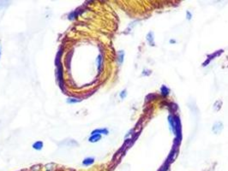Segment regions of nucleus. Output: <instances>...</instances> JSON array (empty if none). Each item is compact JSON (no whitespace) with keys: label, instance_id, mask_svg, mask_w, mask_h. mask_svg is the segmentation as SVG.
<instances>
[{"label":"nucleus","instance_id":"nucleus-1","mask_svg":"<svg viewBox=\"0 0 228 171\" xmlns=\"http://www.w3.org/2000/svg\"><path fill=\"white\" fill-rule=\"evenodd\" d=\"M222 129H223V124L220 122H215L214 124V126H213V132H214V133H216V134L220 133L221 131H222Z\"/></svg>","mask_w":228,"mask_h":171},{"label":"nucleus","instance_id":"nucleus-2","mask_svg":"<svg viewBox=\"0 0 228 171\" xmlns=\"http://www.w3.org/2000/svg\"><path fill=\"white\" fill-rule=\"evenodd\" d=\"M146 39H147V41L149 42V45H151V46L155 45V40H153V32H149V33L147 34Z\"/></svg>","mask_w":228,"mask_h":171},{"label":"nucleus","instance_id":"nucleus-3","mask_svg":"<svg viewBox=\"0 0 228 171\" xmlns=\"http://www.w3.org/2000/svg\"><path fill=\"white\" fill-rule=\"evenodd\" d=\"M91 134H108V130L106 128H100V129H95L91 133Z\"/></svg>","mask_w":228,"mask_h":171},{"label":"nucleus","instance_id":"nucleus-4","mask_svg":"<svg viewBox=\"0 0 228 171\" xmlns=\"http://www.w3.org/2000/svg\"><path fill=\"white\" fill-rule=\"evenodd\" d=\"M94 162V159L93 157H87L82 161V164L84 166H89L91 165V164H93Z\"/></svg>","mask_w":228,"mask_h":171},{"label":"nucleus","instance_id":"nucleus-5","mask_svg":"<svg viewBox=\"0 0 228 171\" xmlns=\"http://www.w3.org/2000/svg\"><path fill=\"white\" fill-rule=\"evenodd\" d=\"M100 139H101V135L100 134H93V135H91L90 138L88 139V140H89V142L94 143V142L99 141Z\"/></svg>","mask_w":228,"mask_h":171},{"label":"nucleus","instance_id":"nucleus-6","mask_svg":"<svg viewBox=\"0 0 228 171\" xmlns=\"http://www.w3.org/2000/svg\"><path fill=\"white\" fill-rule=\"evenodd\" d=\"M43 147V142L42 141H36L35 144H33V148L37 151H41Z\"/></svg>","mask_w":228,"mask_h":171},{"label":"nucleus","instance_id":"nucleus-7","mask_svg":"<svg viewBox=\"0 0 228 171\" xmlns=\"http://www.w3.org/2000/svg\"><path fill=\"white\" fill-rule=\"evenodd\" d=\"M124 52L123 51H118V63L121 64L124 61Z\"/></svg>","mask_w":228,"mask_h":171},{"label":"nucleus","instance_id":"nucleus-8","mask_svg":"<svg viewBox=\"0 0 228 171\" xmlns=\"http://www.w3.org/2000/svg\"><path fill=\"white\" fill-rule=\"evenodd\" d=\"M161 93H162V95L163 96H166V95H168V93H169V89L166 87V86H161Z\"/></svg>","mask_w":228,"mask_h":171},{"label":"nucleus","instance_id":"nucleus-9","mask_svg":"<svg viewBox=\"0 0 228 171\" xmlns=\"http://www.w3.org/2000/svg\"><path fill=\"white\" fill-rule=\"evenodd\" d=\"M97 63H98V69H99V71H100V69H101V64H102V58H101V55H99L98 56Z\"/></svg>","mask_w":228,"mask_h":171},{"label":"nucleus","instance_id":"nucleus-10","mask_svg":"<svg viewBox=\"0 0 228 171\" xmlns=\"http://www.w3.org/2000/svg\"><path fill=\"white\" fill-rule=\"evenodd\" d=\"M81 102V100H79L77 98H68L67 99V103L69 104H76V103Z\"/></svg>","mask_w":228,"mask_h":171},{"label":"nucleus","instance_id":"nucleus-11","mask_svg":"<svg viewBox=\"0 0 228 171\" xmlns=\"http://www.w3.org/2000/svg\"><path fill=\"white\" fill-rule=\"evenodd\" d=\"M126 95H127V93H126V90H124V91H122L121 93H120V98H124L126 97Z\"/></svg>","mask_w":228,"mask_h":171},{"label":"nucleus","instance_id":"nucleus-12","mask_svg":"<svg viewBox=\"0 0 228 171\" xmlns=\"http://www.w3.org/2000/svg\"><path fill=\"white\" fill-rule=\"evenodd\" d=\"M186 16H187V19H188V20H191L192 15H191V13H190V11H187V12H186Z\"/></svg>","mask_w":228,"mask_h":171},{"label":"nucleus","instance_id":"nucleus-13","mask_svg":"<svg viewBox=\"0 0 228 171\" xmlns=\"http://www.w3.org/2000/svg\"><path fill=\"white\" fill-rule=\"evenodd\" d=\"M170 42H171V43H175L176 41H175V40H172V39H171V40H170Z\"/></svg>","mask_w":228,"mask_h":171},{"label":"nucleus","instance_id":"nucleus-14","mask_svg":"<svg viewBox=\"0 0 228 171\" xmlns=\"http://www.w3.org/2000/svg\"><path fill=\"white\" fill-rule=\"evenodd\" d=\"M0 57H1V47H0Z\"/></svg>","mask_w":228,"mask_h":171}]
</instances>
